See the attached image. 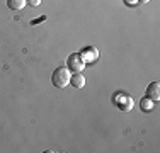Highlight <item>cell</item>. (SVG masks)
<instances>
[{
  "label": "cell",
  "instance_id": "1",
  "mask_svg": "<svg viewBox=\"0 0 160 153\" xmlns=\"http://www.w3.org/2000/svg\"><path fill=\"white\" fill-rule=\"evenodd\" d=\"M70 70H68L67 67H60V68H56L55 72H53V75H51V83L55 87H58V89H65V87L70 83Z\"/></svg>",
  "mask_w": 160,
  "mask_h": 153
},
{
  "label": "cell",
  "instance_id": "2",
  "mask_svg": "<svg viewBox=\"0 0 160 153\" xmlns=\"http://www.w3.org/2000/svg\"><path fill=\"white\" fill-rule=\"evenodd\" d=\"M83 67H85V61L80 56V53H73L67 58V68L70 72H82Z\"/></svg>",
  "mask_w": 160,
  "mask_h": 153
},
{
  "label": "cell",
  "instance_id": "3",
  "mask_svg": "<svg viewBox=\"0 0 160 153\" xmlns=\"http://www.w3.org/2000/svg\"><path fill=\"white\" fill-rule=\"evenodd\" d=\"M114 104L119 107L121 111H124V112H128V111L133 109V106H135V102H133V99L129 97L128 94H116V99H114Z\"/></svg>",
  "mask_w": 160,
  "mask_h": 153
},
{
  "label": "cell",
  "instance_id": "4",
  "mask_svg": "<svg viewBox=\"0 0 160 153\" xmlns=\"http://www.w3.org/2000/svg\"><path fill=\"white\" fill-rule=\"evenodd\" d=\"M80 56L83 58L85 63H92V61H96L99 58V49L94 48V46H87V48H83L80 51Z\"/></svg>",
  "mask_w": 160,
  "mask_h": 153
},
{
  "label": "cell",
  "instance_id": "5",
  "mask_svg": "<svg viewBox=\"0 0 160 153\" xmlns=\"http://www.w3.org/2000/svg\"><path fill=\"white\" fill-rule=\"evenodd\" d=\"M145 95H147L148 99H152V101H158L160 99V83L158 82H152L150 85L147 87V90H145Z\"/></svg>",
  "mask_w": 160,
  "mask_h": 153
},
{
  "label": "cell",
  "instance_id": "6",
  "mask_svg": "<svg viewBox=\"0 0 160 153\" xmlns=\"http://www.w3.org/2000/svg\"><path fill=\"white\" fill-rule=\"evenodd\" d=\"M70 85L75 87V89H82L85 85V78H83V75L80 72H75V75L70 76Z\"/></svg>",
  "mask_w": 160,
  "mask_h": 153
},
{
  "label": "cell",
  "instance_id": "7",
  "mask_svg": "<svg viewBox=\"0 0 160 153\" xmlns=\"http://www.w3.org/2000/svg\"><path fill=\"white\" fill-rule=\"evenodd\" d=\"M26 3H28V0H7V7L10 10H16V12L24 9Z\"/></svg>",
  "mask_w": 160,
  "mask_h": 153
},
{
  "label": "cell",
  "instance_id": "8",
  "mask_svg": "<svg viewBox=\"0 0 160 153\" xmlns=\"http://www.w3.org/2000/svg\"><path fill=\"white\" fill-rule=\"evenodd\" d=\"M140 109L143 111V112H150L152 109H153V101L148 97H143L142 101H140Z\"/></svg>",
  "mask_w": 160,
  "mask_h": 153
},
{
  "label": "cell",
  "instance_id": "9",
  "mask_svg": "<svg viewBox=\"0 0 160 153\" xmlns=\"http://www.w3.org/2000/svg\"><path fill=\"white\" fill-rule=\"evenodd\" d=\"M123 2H124V3H126V5H128V7H135V5H136V3H138V2H140V0H123Z\"/></svg>",
  "mask_w": 160,
  "mask_h": 153
},
{
  "label": "cell",
  "instance_id": "10",
  "mask_svg": "<svg viewBox=\"0 0 160 153\" xmlns=\"http://www.w3.org/2000/svg\"><path fill=\"white\" fill-rule=\"evenodd\" d=\"M41 3V0H28V5H31V7H38Z\"/></svg>",
  "mask_w": 160,
  "mask_h": 153
},
{
  "label": "cell",
  "instance_id": "11",
  "mask_svg": "<svg viewBox=\"0 0 160 153\" xmlns=\"http://www.w3.org/2000/svg\"><path fill=\"white\" fill-rule=\"evenodd\" d=\"M46 17H39V19H36V21H32V24H38V22H41V21H44Z\"/></svg>",
  "mask_w": 160,
  "mask_h": 153
},
{
  "label": "cell",
  "instance_id": "12",
  "mask_svg": "<svg viewBox=\"0 0 160 153\" xmlns=\"http://www.w3.org/2000/svg\"><path fill=\"white\" fill-rule=\"evenodd\" d=\"M140 2H142V3H147V2H150V0H140Z\"/></svg>",
  "mask_w": 160,
  "mask_h": 153
}]
</instances>
